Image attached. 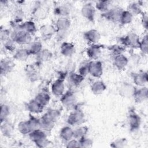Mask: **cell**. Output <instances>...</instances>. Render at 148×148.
I'll return each mask as SVG.
<instances>
[{
  "instance_id": "obj_1",
  "label": "cell",
  "mask_w": 148,
  "mask_h": 148,
  "mask_svg": "<svg viewBox=\"0 0 148 148\" xmlns=\"http://www.w3.org/2000/svg\"><path fill=\"white\" fill-rule=\"evenodd\" d=\"M29 136L31 140L39 147H47L50 143L44 131L40 128L32 131L29 134Z\"/></svg>"
},
{
  "instance_id": "obj_5",
  "label": "cell",
  "mask_w": 148,
  "mask_h": 148,
  "mask_svg": "<svg viewBox=\"0 0 148 148\" xmlns=\"http://www.w3.org/2000/svg\"><path fill=\"white\" fill-rule=\"evenodd\" d=\"M124 45L131 47H138L140 40L139 36L135 33H130L121 38Z\"/></svg>"
},
{
  "instance_id": "obj_19",
  "label": "cell",
  "mask_w": 148,
  "mask_h": 148,
  "mask_svg": "<svg viewBox=\"0 0 148 148\" xmlns=\"http://www.w3.org/2000/svg\"><path fill=\"white\" fill-rule=\"evenodd\" d=\"M48 8L44 5H39L34 10L33 14L37 19H44L47 15Z\"/></svg>"
},
{
  "instance_id": "obj_14",
  "label": "cell",
  "mask_w": 148,
  "mask_h": 148,
  "mask_svg": "<svg viewBox=\"0 0 148 148\" xmlns=\"http://www.w3.org/2000/svg\"><path fill=\"white\" fill-rule=\"evenodd\" d=\"M114 65L119 70L124 69L128 64V59L123 54L115 56L113 61Z\"/></svg>"
},
{
  "instance_id": "obj_27",
  "label": "cell",
  "mask_w": 148,
  "mask_h": 148,
  "mask_svg": "<svg viewBox=\"0 0 148 148\" xmlns=\"http://www.w3.org/2000/svg\"><path fill=\"white\" fill-rule=\"evenodd\" d=\"M26 75L27 77L31 81L35 82L38 80L39 77V73L36 68L34 66L29 65L26 68Z\"/></svg>"
},
{
  "instance_id": "obj_12",
  "label": "cell",
  "mask_w": 148,
  "mask_h": 148,
  "mask_svg": "<svg viewBox=\"0 0 148 148\" xmlns=\"http://www.w3.org/2000/svg\"><path fill=\"white\" fill-rule=\"evenodd\" d=\"M71 25V21L66 17H62L58 18L56 23V28L57 32H66Z\"/></svg>"
},
{
  "instance_id": "obj_34",
  "label": "cell",
  "mask_w": 148,
  "mask_h": 148,
  "mask_svg": "<svg viewBox=\"0 0 148 148\" xmlns=\"http://www.w3.org/2000/svg\"><path fill=\"white\" fill-rule=\"evenodd\" d=\"M35 99L44 107L47 105L50 100V97L49 94L46 92H41L37 94Z\"/></svg>"
},
{
  "instance_id": "obj_30",
  "label": "cell",
  "mask_w": 148,
  "mask_h": 148,
  "mask_svg": "<svg viewBox=\"0 0 148 148\" xmlns=\"http://www.w3.org/2000/svg\"><path fill=\"white\" fill-rule=\"evenodd\" d=\"M52 57L51 52L48 49H42L37 55L36 59L40 62H46L50 60Z\"/></svg>"
},
{
  "instance_id": "obj_29",
  "label": "cell",
  "mask_w": 148,
  "mask_h": 148,
  "mask_svg": "<svg viewBox=\"0 0 148 148\" xmlns=\"http://www.w3.org/2000/svg\"><path fill=\"white\" fill-rule=\"evenodd\" d=\"M18 130L23 135H29L32 131H33L28 120L23 121L19 123L18 124Z\"/></svg>"
},
{
  "instance_id": "obj_10",
  "label": "cell",
  "mask_w": 148,
  "mask_h": 148,
  "mask_svg": "<svg viewBox=\"0 0 148 148\" xmlns=\"http://www.w3.org/2000/svg\"><path fill=\"white\" fill-rule=\"evenodd\" d=\"M82 14L89 21H93L95 14V9L90 3L84 4L82 8Z\"/></svg>"
},
{
  "instance_id": "obj_6",
  "label": "cell",
  "mask_w": 148,
  "mask_h": 148,
  "mask_svg": "<svg viewBox=\"0 0 148 148\" xmlns=\"http://www.w3.org/2000/svg\"><path fill=\"white\" fill-rule=\"evenodd\" d=\"M88 73L95 77L99 78L102 74V66L100 61H90L88 63Z\"/></svg>"
},
{
  "instance_id": "obj_13",
  "label": "cell",
  "mask_w": 148,
  "mask_h": 148,
  "mask_svg": "<svg viewBox=\"0 0 148 148\" xmlns=\"http://www.w3.org/2000/svg\"><path fill=\"white\" fill-rule=\"evenodd\" d=\"M128 124L132 132L137 131L139 129L140 124V117L135 113H131L128 117Z\"/></svg>"
},
{
  "instance_id": "obj_47",
  "label": "cell",
  "mask_w": 148,
  "mask_h": 148,
  "mask_svg": "<svg viewBox=\"0 0 148 148\" xmlns=\"http://www.w3.org/2000/svg\"><path fill=\"white\" fill-rule=\"evenodd\" d=\"M9 37H10V33L7 29H1V41L6 42L8 39H9Z\"/></svg>"
},
{
  "instance_id": "obj_8",
  "label": "cell",
  "mask_w": 148,
  "mask_h": 148,
  "mask_svg": "<svg viewBox=\"0 0 148 148\" xmlns=\"http://www.w3.org/2000/svg\"><path fill=\"white\" fill-rule=\"evenodd\" d=\"M55 122L56 121L53 120L46 113L40 119V129L45 131H50L53 128Z\"/></svg>"
},
{
  "instance_id": "obj_48",
  "label": "cell",
  "mask_w": 148,
  "mask_h": 148,
  "mask_svg": "<svg viewBox=\"0 0 148 148\" xmlns=\"http://www.w3.org/2000/svg\"><path fill=\"white\" fill-rule=\"evenodd\" d=\"M88 63L84 64L82 65L79 69V73L82 75L83 76H86L87 73H88Z\"/></svg>"
},
{
  "instance_id": "obj_31",
  "label": "cell",
  "mask_w": 148,
  "mask_h": 148,
  "mask_svg": "<svg viewBox=\"0 0 148 148\" xmlns=\"http://www.w3.org/2000/svg\"><path fill=\"white\" fill-rule=\"evenodd\" d=\"M30 54L37 55L42 50V45L39 41L31 42L27 48Z\"/></svg>"
},
{
  "instance_id": "obj_50",
  "label": "cell",
  "mask_w": 148,
  "mask_h": 148,
  "mask_svg": "<svg viewBox=\"0 0 148 148\" xmlns=\"http://www.w3.org/2000/svg\"><path fill=\"white\" fill-rule=\"evenodd\" d=\"M142 23L143 24V26L145 28H147V14H143L142 16Z\"/></svg>"
},
{
  "instance_id": "obj_41",
  "label": "cell",
  "mask_w": 148,
  "mask_h": 148,
  "mask_svg": "<svg viewBox=\"0 0 148 148\" xmlns=\"http://www.w3.org/2000/svg\"><path fill=\"white\" fill-rule=\"evenodd\" d=\"M79 147H89L92 145V140L86 136L79 139Z\"/></svg>"
},
{
  "instance_id": "obj_43",
  "label": "cell",
  "mask_w": 148,
  "mask_h": 148,
  "mask_svg": "<svg viewBox=\"0 0 148 148\" xmlns=\"http://www.w3.org/2000/svg\"><path fill=\"white\" fill-rule=\"evenodd\" d=\"M46 113L54 121H56L61 115V112L56 109H50L48 110Z\"/></svg>"
},
{
  "instance_id": "obj_49",
  "label": "cell",
  "mask_w": 148,
  "mask_h": 148,
  "mask_svg": "<svg viewBox=\"0 0 148 148\" xmlns=\"http://www.w3.org/2000/svg\"><path fill=\"white\" fill-rule=\"evenodd\" d=\"M67 147H79V142L76 139H71L68 141Z\"/></svg>"
},
{
  "instance_id": "obj_4",
  "label": "cell",
  "mask_w": 148,
  "mask_h": 148,
  "mask_svg": "<svg viewBox=\"0 0 148 148\" xmlns=\"http://www.w3.org/2000/svg\"><path fill=\"white\" fill-rule=\"evenodd\" d=\"M61 101L64 107L70 109L75 106L76 99L73 92L69 91L63 94L61 98Z\"/></svg>"
},
{
  "instance_id": "obj_21",
  "label": "cell",
  "mask_w": 148,
  "mask_h": 148,
  "mask_svg": "<svg viewBox=\"0 0 148 148\" xmlns=\"http://www.w3.org/2000/svg\"><path fill=\"white\" fill-rule=\"evenodd\" d=\"M14 67V62L9 59L2 60L1 61V74L10 72Z\"/></svg>"
},
{
  "instance_id": "obj_3",
  "label": "cell",
  "mask_w": 148,
  "mask_h": 148,
  "mask_svg": "<svg viewBox=\"0 0 148 148\" xmlns=\"http://www.w3.org/2000/svg\"><path fill=\"white\" fill-rule=\"evenodd\" d=\"M84 114L80 110H76L71 112L68 117L67 122L72 126L80 125L84 122Z\"/></svg>"
},
{
  "instance_id": "obj_26",
  "label": "cell",
  "mask_w": 148,
  "mask_h": 148,
  "mask_svg": "<svg viewBox=\"0 0 148 148\" xmlns=\"http://www.w3.org/2000/svg\"><path fill=\"white\" fill-rule=\"evenodd\" d=\"M16 29H20L23 31H24L29 34H33L36 32V27L34 22L28 21H26L18 25V28Z\"/></svg>"
},
{
  "instance_id": "obj_15",
  "label": "cell",
  "mask_w": 148,
  "mask_h": 148,
  "mask_svg": "<svg viewBox=\"0 0 148 148\" xmlns=\"http://www.w3.org/2000/svg\"><path fill=\"white\" fill-rule=\"evenodd\" d=\"M147 88L146 87H142L139 89H135L133 97L136 102L140 103L147 98Z\"/></svg>"
},
{
  "instance_id": "obj_22",
  "label": "cell",
  "mask_w": 148,
  "mask_h": 148,
  "mask_svg": "<svg viewBox=\"0 0 148 148\" xmlns=\"http://www.w3.org/2000/svg\"><path fill=\"white\" fill-rule=\"evenodd\" d=\"M101 53V46L97 45H92L87 50V56L92 59H97Z\"/></svg>"
},
{
  "instance_id": "obj_20",
  "label": "cell",
  "mask_w": 148,
  "mask_h": 148,
  "mask_svg": "<svg viewBox=\"0 0 148 148\" xmlns=\"http://www.w3.org/2000/svg\"><path fill=\"white\" fill-rule=\"evenodd\" d=\"M134 82L135 84L139 86H143L147 82V72H138L133 76Z\"/></svg>"
},
{
  "instance_id": "obj_24",
  "label": "cell",
  "mask_w": 148,
  "mask_h": 148,
  "mask_svg": "<svg viewBox=\"0 0 148 148\" xmlns=\"http://www.w3.org/2000/svg\"><path fill=\"white\" fill-rule=\"evenodd\" d=\"M135 88L131 84L125 83L120 89V94L125 97L133 96Z\"/></svg>"
},
{
  "instance_id": "obj_9",
  "label": "cell",
  "mask_w": 148,
  "mask_h": 148,
  "mask_svg": "<svg viewBox=\"0 0 148 148\" xmlns=\"http://www.w3.org/2000/svg\"><path fill=\"white\" fill-rule=\"evenodd\" d=\"M40 32L42 39L44 40H47L50 39L53 36V35L57 32V29L54 26L47 24L40 27Z\"/></svg>"
},
{
  "instance_id": "obj_45",
  "label": "cell",
  "mask_w": 148,
  "mask_h": 148,
  "mask_svg": "<svg viewBox=\"0 0 148 148\" xmlns=\"http://www.w3.org/2000/svg\"><path fill=\"white\" fill-rule=\"evenodd\" d=\"M147 36L146 35L143 37L142 40L140 41L138 47L143 53L146 54L147 53Z\"/></svg>"
},
{
  "instance_id": "obj_40",
  "label": "cell",
  "mask_w": 148,
  "mask_h": 148,
  "mask_svg": "<svg viewBox=\"0 0 148 148\" xmlns=\"http://www.w3.org/2000/svg\"><path fill=\"white\" fill-rule=\"evenodd\" d=\"M10 113V109L8 105L3 104L1 106V113H0V119L1 121L3 122L6 120V118Z\"/></svg>"
},
{
  "instance_id": "obj_39",
  "label": "cell",
  "mask_w": 148,
  "mask_h": 148,
  "mask_svg": "<svg viewBox=\"0 0 148 148\" xmlns=\"http://www.w3.org/2000/svg\"><path fill=\"white\" fill-rule=\"evenodd\" d=\"M128 11L131 13L132 16L137 15L142 13V9L139 3L137 2H132L129 4L128 7Z\"/></svg>"
},
{
  "instance_id": "obj_35",
  "label": "cell",
  "mask_w": 148,
  "mask_h": 148,
  "mask_svg": "<svg viewBox=\"0 0 148 148\" xmlns=\"http://www.w3.org/2000/svg\"><path fill=\"white\" fill-rule=\"evenodd\" d=\"M84 80V76L79 73L72 72L69 73V82L73 86L79 85Z\"/></svg>"
},
{
  "instance_id": "obj_38",
  "label": "cell",
  "mask_w": 148,
  "mask_h": 148,
  "mask_svg": "<svg viewBox=\"0 0 148 148\" xmlns=\"http://www.w3.org/2000/svg\"><path fill=\"white\" fill-rule=\"evenodd\" d=\"M96 8L104 13L108 12L110 8V2L108 1H99L96 3Z\"/></svg>"
},
{
  "instance_id": "obj_23",
  "label": "cell",
  "mask_w": 148,
  "mask_h": 148,
  "mask_svg": "<svg viewBox=\"0 0 148 148\" xmlns=\"http://www.w3.org/2000/svg\"><path fill=\"white\" fill-rule=\"evenodd\" d=\"M31 54L27 49H19L15 51L13 58L17 61H24Z\"/></svg>"
},
{
  "instance_id": "obj_46",
  "label": "cell",
  "mask_w": 148,
  "mask_h": 148,
  "mask_svg": "<svg viewBox=\"0 0 148 148\" xmlns=\"http://www.w3.org/2000/svg\"><path fill=\"white\" fill-rule=\"evenodd\" d=\"M14 43L15 42L12 39H9L4 42V47L9 51H14L16 49V45Z\"/></svg>"
},
{
  "instance_id": "obj_25",
  "label": "cell",
  "mask_w": 148,
  "mask_h": 148,
  "mask_svg": "<svg viewBox=\"0 0 148 148\" xmlns=\"http://www.w3.org/2000/svg\"><path fill=\"white\" fill-rule=\"evenodd\" d=\"M60 137L65 141H69L73 138V130L69 126L63 127L60 133Z\"/></svg>"
},
{
  "instance_id": "obj_11",
  "label": "cell",
  "mask_w": 148,
  "mask_h": 148,
  "mask_svg": "<svg viewBox=\"0 0 148 148\" xmlns=\"http://www.w3.org/2000/svg\"><path fill=\"white\" fill-rule=\"evenodd\" d=\"M64 90L65 86L63 79H58L51 85V91L56 96H62L64 92Z\"/></svg>"
},
{
  "instance_id": "obj_37",
  "label": "cell",
  "mask_w": 148,
  "mask_h": 148,
  "mask_svg": "<svg viewBox=\"0 0 148 148\" xmlns=\"http://www.w3.org/2000/svg\"><path fill=\"white\" fill-rule=\"evenodd\" d=\"M132 14L128 10H123L121 14L119 22L123 25L128 24L132 21Z\"/></svg>"
},
{
  "instance_id": "obj_44",
  "label": "cell",
  "mask_w": 148,
  "mask_h": 148,
  "mask_svg": "<svg viewBox=\"0 0 148 148\" xmlns=\"http://www.w3.org/2000/svg\"><path fill=\"white\" fill-rule=\"evenodd\" d=\"M109 49H110V51L114 56L121 54L124 50V48L123 46H121L120 45H117L110 46Z\"/></svg>"
},
{
  "instance_id": "obj_42",
  "label": "cell",
  "mask_w": 148,
  "mask_h": 148,
  "mask_svg": "<svg viewBox=\"0 0 148 148\" xmlns=\"http://www.w3.org/2000/svg\"><path fill=\"white\" fill-rule=\"evenodd\" d=\"M127 141L125 138H119L113 141L111 144L110 146L112 147H124L126 146Z\"/></svg>"
},
{
  "instance_id": "obj_33",
  "label": "cell",
  "mask_w": 148,
  "mask_h": 148,
  "mask_svg": "<svg viewBox=\"0 0 148 148\" xmlns=\"http://www.w3.org/2000/svg\"><path fill=\"white\" fill-rule=\"evenodd\" d=\"M1 130L4 136L9 137L12 134L13 128L12 125L6 120L1 122Z\"/></svg>"
},
{
  "instance_id": "obj_16",
  "label": "cell",
  "mask_w": 148,
  "mask_h": 148,
  "mask_svg": "<svg viewBox=\"0 0 148 148\" xmlns=\"http://www.w3.org/2000/svg\"><path fill=\"white\" fill-rule=\"evenodd\" d=\"M27 109L34 113H39L43 110L44 106L39 103L35 99H32L27 103Z\"/></svg>"
},
{
  "instance_id": "obj_2",
  "label": "cell",
  "mask_w": 148,
  "mask_h": 148,
  "mask_svg": "<svg viewBox=\"0 0 148 148\" xmlns=\"http://www.w3.org/2000/svg\"><path fill=\"white\" fill-rule=\"evenodd\" d=\"M10 39L20 45L29 44L31 42V35L20 29H16L10 34Z\"/></svg>"
},
{
  "instance_id": "obj_36",
  "label": "cell",
  "mask_w": 148,
  "mask_h": 148,
  "mask_svg": "<svg viewBox=\"0 0 148 148\" xmlns=\"http://www.w3.org/2000/svg\"><path fill=\"white\" fill-rule=\"evenodd\" d=\"M88 128L86 126H80L73 130V138L79 139L86 136L88 132Z\"/></svg>"
},
{
  "instance_id": "obj_17",
  "label": "cell",
  "mask_w": 148,
  "mask_h": 148,
  "mask_svg": "<svg viewBox=\"0 0 148 148\" xmlns=\"http://www.w3.org/2000/svg\"><path fill=\"white\" fill-rule=\"evenodd\" d=\"M84 37L88 42L92 43H95L99 40L100 34L97 30L92 29L84 32Z\"/></svg>"
},
{
  "instance_id": "obj_18",
  "label": "cell",
  "mask_w": 148,
  "mask_h": 148,
  "mask_svg": "<svg viewBox=\"0 0 148 148\" xmlns=\"http://www.w3.org/2000/svg\"><path fill=\"white\" fill-rule=\"evenodd\" d=\"M60 50L62 55L66 57L71 56L75 53V46L71 43L65 42L62 43L60 47Z\"/></svg>"
},
{
  "instance_id": "obj_32",
  "label": "cell",
  "mask_w": 148,
  "mask_h": 148,
  "mask_svg": "<svg viewBox=\"0 0 148 148\" xmlns=\"http://www.w3.org/2000/svg\"><path fill=\"white\" fill-rule=\"evenodd\" d=\"M71 12V8L66 4H63L62 5L58 6L54 10L55 14L58 15L62 17H65L69 14Z\"/></svg>"
},
{
  "instance_id": "obj_28",
  "label": "cell",
  "mask_w": 148,
  "mask_h": 148,
  "mask_svg": "<svg viewBox=\"0 0 148 148\" xmlns=\"http://www.w3.org/2000/svg\"><path fill=\"white\" fill-rule=\"evenodd\" d=\"M106 88L105 83L102 81H96L91 85V89L92 92L97 95L102 93Z\"/></svg>"
},
{
  "instance_id": "obj_7",
  "label": "cell",
  "mask_w": 148,
  "mask_h": 148,
  "mask_svg": "<svg viewBox=\"0 0 148 148\" xmlns=\"http://www.w3.org/2000/svg\"><path fill=\"white\" fill-rule=\"evenodd\" d=\"M123 11V10L120 8H110L108 12L104 13L103 16H104L107 20L112 21H119Z\"/></svg>"
}]
</instances>
